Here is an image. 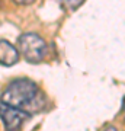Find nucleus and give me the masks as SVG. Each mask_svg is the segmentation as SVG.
<instances>
[{
  "instance_id": "obj_2",
  "label": "nucleus",
  "mask_w": 125,
  "mask_h": 131,
  "mask_svg": "<svg viewBox=\"0 0 125 131\" xmlns=\"http://www.w3.org/2000/svg\"><path fill=\"white\" fill-rule=\"evenodd\" d=\"M18 45H19V51H20L22 57L28 63H32V64H37V63L42 61L47 54L45 41L37 34L28 32V34L20 35Z\"/></svg>"
},
{
  "instance_id": "obj_7",
  "label": "nucleus",
  "mask_w": 125,
  "mask_h": 131,
  "mask_svg": "<svg viewBox=\"0 0 125 131\" xmlns=\"http://www.w3.org/2000/svg\"><path fill=\"white\" fill-rule=\"evenodd\" d=\"M103 131H118V130H116V127H113V125H109V127H106V128H105Z\"/></svg>"
},
{
  "instance_id": "obj_6",
  "label": "nucleus",
  "mask_w": 125,
  "mask_h": 131,
  "mask_svg": "<svg viewBox=\"0 0 125 131\" xmlns=\"http://www.w3.org/2000/svg\"><path fill=\"white\" fill-rule=\"evenodd\" d=\"M15 3H18V5H31L33 3L35 0H13Z\"/></svg>"
},
{
  "instance_id": "obj_1",
  "label": "nucleus",
  "mask_w": 125,
  "mask_h": 131,
  "mask_svg": "<svg viewBox=\"0 0 125 131\" xmlns=\"http://www.w3.org/2000/svg\"><path fill=\"white\" fill-rule=\"evenodd\" d=\"M0 102L10 106L23 109L28 114H35L44 106V96L35 82L29 79H16L5 89L0 96Z\"/></svg>"
},
{
  "instance_id": "obj_5",
  "label": "nucleus",
  "mask_w": 125,
  "mask_h": 131,
  "mask_svg": "<svg viewBox=\"0 0 125 131\" xmlns=\"http://www.w3.org/2000/svg\"><path fill=\"white\" fill-rule=\"evenodd\" d=\"M83 2L84 0H60L61 6H63L65 10H76Z\"/></svg>"
},
{
  "instance_id": "obj_8",
  "label": "nucleus",
  "mask_w": 125,
  "mask_h": 131,
  "mask_svg": "<svg viewBox=\"0 0 125 131\" xmlns=\"http://www.w3.org/2000/svg\"><path fill=\"white\" fill-rule=\"evenodd\" d=\"M122 108H124V111H125V99H124V105H122Z\"/></svg>"
},
{
  "instance_id": "obj_3",
  "label": "nucleus",
  "mask_w": 125,
  "mask_h": 131,
  "mask_svg": "<svg viewBox=\"0 0 125 131\" xmlns=\"http://www.w3.org/2000/svg\"><path fill=\"white\" fill-rule=\"evenodd\" d=\"M0 118L3 121L6 131H19L25 124V121H28L31 118V114H28L23 109L0 102Z\"/></svg>"
},
{
  "instance_id": "obj_4",
  "label": "nucleus",
  "mask_w": 125,
  "mask_h": 131,
  "mask_svg": "<svg viewBox=\"0 0 125 131\" xmlns=\"http://www.w3.org/2000/svg\"><path fill=\"white\" fill-rule=\"evenodd\" d=\"M19 61V51L6 39H0V64L10 67Z\"/></svg>"
}]
</instances>
